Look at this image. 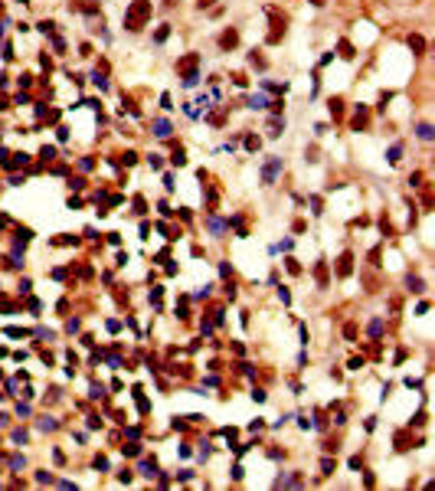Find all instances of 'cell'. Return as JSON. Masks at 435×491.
Segmentation results:
<instances>
[{
  "instance_id": "30",
  "label": "cell",
  "mask_w": 435,
  "mask_h": 491,
  "mask_svg": "<svg viewBox=\"0 0 435 491\" xmlns=\"http://www.w3.org/2000/svg\"><path fill=\"white\" fill-rule=\"evenodd\" d=\"M344 334H347V338L353 341V338H357V324H347V327H344Z\"/></svg>"
},
{
  "instance_id": "27",
  "label": "cell",
  "mask_w": 435,
  "mask_h": 491,
  "mask_svg": "<svg viewBox=\"0 0 435 491\" xmlns=\"http://www.w3.org/2000/svg\"><path fill=\"white\" fill-rule=\"evenodd\" d=\"M209 121H213V125H223V121H226V111H216V115H209Z\"/></svg>"
},
{
  "instance_id": "35",
  "label": "cell",
  "mask_w": 435,
  "mask_h": 491,
  "mask_svg": "<svg viewBox=\"0 0 435 491\" xmlns=\"http://www.w3.org/2000/svg\"><path fill=\"white\" fill-rule=\"evenodd\" d=\"M23 3H30V0H23Z\"/></svg>"
},
{
  "instance_id": "12",
  "label": "cell",
  "mask_w": 435,
  "mask_h": 491,
  "mask_svg": "<svg viewBox=\"0 0 435 491\" xmlns=\"http://www.w3.org/2000/svg\"><path fill=\"white\" fill-rule=\"evenodd\" d=\"M170 161H174L177 167H184V164H186V154H184V148H174V157H170Z\"/></svg>"
},
{
  "instance_id": "19",
  "label": "cell",
  "mask_w": 435,
  "mask_h": 491,
  "mask_svg": "<svg viewBox=\"0 0 435 491\" xmlns=\"http://www.w3.org/2000/svg\"><path fill=\"white\" fill-rule=\"evenodd\" d=\"M167 33H170V26H161V30L154 33V40H157V43H164V40H167Z\"/></svg>"
},
{
  "instance_id": "21",
  "label": "cell",
  "mask_w": 435,
  "mask_h": 491,
  "mask_svg": "<svg viewBox=\"0 0 435 491\" xmlns=\"http://www.w3.org/2000/svg\"><path fill=\"white\" fill-rule=\"evenodd\" d=\"M370 334H373V338H380V334H383V321H373V324H370Z\"/></svg>"
},
{
  "instance_id": "34",
  "label": "cell",
  "mask_w": 435,
  "mask_h": 491,
  "mask_svg": "<svg viewBox=\"0 0 435 491\" xmlns=\"http://www.w3.org/2000/svg\"><path fill=\"white\" fill-rule=\"evenodd\" d=\"M311 3H314V7H321V3H324V0H311Z\"/></svg>"
},
{
  "instance_id": "8",
  "label": "cell",
  "mask_w": 435,
  "mask_h": 491,
  "mask_svg": "<svg viewBox=\"0 0 435 491\" xmlns=\"http://www.w3.org/2000/svg\"><path fill=\"white\" fill-rule=\"evenodd\" d=\"M282 131H285V121H282V118H272V121H269V134H272V138H278Z\"/></svg>"
},
{
  "instance_id": "23",
  "label": "cell",
  "mask_w": 435,
  "mask_h": 491,
  "mask_svg": "<svg viewBox=\"0 0 435 491\" xmlns=\"http://www.w3.org/2000/svg\"><path fill=\"white\" fill-rule=\"evenodd\" d=\"M406 442H409V436H406V432H399V436H396V448H409Z\"/></svg>"
},
{
  "instance_id": "6",
  "label": "cell",
  "mask_w": 435,
  "mask_h": 491,
  "mask_svg": "<svg viewBox=\"0 0 435 491\" xmlns=\"http://www.w3.org/2000/svg\"><path fill=\"white\" fill-rule=\"evenodd\" d=\"M314 275H317V285H321V288H327V282H331V272H327V262H324V259L314 265Z\"/></svg>"
},
{
  "instance_id": "29",
  "label": "cell",
  "mask_w": 435,
  "mask_h": 491,
  "mask_svg": "<svg viewBox=\"0 0 435 491\" xmlns=\"http://www.w3.org/2000/svg\"><path fill=\"white\" fill-rule=\"evenodd\" d=\"M246 148H249V151H259V138H246Z\"/></svg>"
},
{
  "instance_id": "31",
  "label": "cell",
  "mask_w": 435,
  "mask_h": 491,
  "mask_svg": "<svg viewBox=\"0 0 435 491\" xmlns=\"http://www.w3.org/2000/svg\"><path fill=\"white\" fill-rule=\"evenodd\" d=\"M321 469H324V475H331V471H334V462H331V458H324V462H321Z\"/></svg>"
},
{
  "instance_id": "5",
  "label": "cell",
  "mask_w": 435,
  "mask_h": 491,
  "mask_svg": "<svg viewBox=\"0 0 435 491\" xmlns=\"http://www.w3.org/2000/svg\"><path fill=\"white\" fill-rule=\"evenodd\" d=\"M350 272H353V256H350V252H344V256L337 259V275H340V278H347Z\"/></svg>"
},
{
  "instance_id": "4",
  "label": "cell",
  "mask_w": 435,
  "mask_h": 491,
  "mask_svg": "<svg viewBox=\"0 0 435 491\" xmlns=\"http://www.w3.org/2000/svg\"><path fill=\"white\" fill-rule=\"evenodd\" d=\"M278 171H282V157H272V161L265 164V171H262V180H265V184H272L275 177H278Z\"/></svg>"
},
{
  "instance_id": "16",
  "label": "cell",
  "mask_w": 435,
  "mask_h": 491,
  "mask_svg": "<svg viewBox=\"0 0 435 491\" xmlns=\"http://www.w3.org/2000/svg\"><path fill=\"white\" fill-rule=\"evenodd\" d=\"M10 465L20 471V469H26V458H23V455H13V458H10Z\"/></svg>"
},
{
  "instance_id": "11",
  "label": "cell",
  "mask_w": 435,
  "mask_h": 491,
  "mask_svg": "<svg viewBox=\"0 0 435 491\" xmlns=\"http://www.w3.org/2000/svg\"><path fill=\"white\" fill-rule=\"evenodd\" d=\"M331 115H334V118L344 115V102H340V98H331Z\"/></svg>"
},
{
  "instance_id": "15",
  "label": "cell",
  "mask_w": 435,
  "mask_h": 491,
  "mask_svg": "<svg viewBox=\"0 0 435 491\" xmlns=\"http://www.w3.org/2000/svg\"><path fill=\"white\" fill-rule=\"evenodd\" d=\"M36 426H40L43 432H53V429H56V419H40V423H36Z\"/></svg>"
},
{
  "instance_id": "24",
  "label": "cell",
  "mask_w": 435,
  "mask_h": 491,
  "mask_svg": "<svg viewBox=\"0 0 435 491\" xmlns=\"http://www.w3.org/2000/svg\"><path fill=\"white\" fill-rule=\"evenodd\" d=\"M249 105H252V108H262V105H269V102H265L262 95H255V98H249Z\"/></svg>"
},
{
  "instance_id": "22",
  "label": "cell",
  "mask_w": 435,
  "mask_h": 491,
  "mask_svg": "<svg viewBox=\"0 0 435 491\" xmlns=\"http://www.w3.org/2000/svg\"><path fill=\"white\" fill-rule=\"evenodd\" d=\"M40 157H43V161H53V157H56V148H43V151H40Z\"/></svg>"
},
{
  "instance_id": "10",
  "label": "cell",
  "mask_w": 435,
  "mask_h": 491,
  "mask_svg": "<svg viewBox=\"0 0 435 491\" xmlns=\"http://www.w3.org/2000/svg\"><path fill=\"white\" fill-rule=\"evenodd\" d=\"M154 134H157V138H167V134H170V125H167V121H154Z\"/></svg>"
},
{
  "instance_id": "7",
  "label": "cell",
  "mask_w": 435,
  "mask_h": 491,
  "mask_svg": "<svg viewBox=\"0 0 435 491\" xmlns=\"http://www.w3.org/2000/svg\"><path fill=\"white\" fill-rule=\"evenodd\" d=\"M236 43H239V33L236 30H226L223 36H219V46H223V49H232Z\"/></svg>"
},
{
  "instance_id": "1",
  "label": "cell",
  "mask_w": 435,
  "mask_h": 491,
  "mask_svg": "<svg viewBox=\"0 0 435 491\" xmlns=\"http://www.w3.org/2000/svg\"><path fill=\"white\" fill-rule=\"evenodd\" d=\"M151 0H131V7L124 10V26H128L131 33H138L144 26V23L151 20Z\"/></svg>"
},
{
  "instance_id": "14",
  "label": "cell",
  "mask_w": 435,
  "mask_h": 491,
  "mask_svg": "<svg viewBox=\"0 0 435 491\" xmlns=\"http://www.w3.org/2000/svg\"><path fill=\"white\" fill-rule=\"evenodd\" d=\"M409 46H413L415 53H422V49H425V43H422V36H409Z\"/></svg>"
},
{
  "instance_id": "17",
  "label": "cell",
  "mask_w": 435,
  "mask_h": 491,
  "mask_svg": "<svg viewBox=\"0 0 435 491\" xmlns=\"http://www.w3.org/2000/svg\"><path fill=\"white\" fill-rule=\"evenodd\" d=\"M340 56H344V59H353V46H350V43H340Z\"/></svg>"
},
{
  "instance_id": "28",
  "label": "cell",
  "mask_w": 435,
  "mask_h": 491,
  "mask_svg": "<svg viewBox=\"0 0 435 491\" xmlns=\"http://www.w3.org/2000/svg\"><path fill=\"white\" fill-rule=\"evenodd\" d=\"M399 154H403V148L396 144V148H393V151H390V164H396V161H399Z\"/></svg>"
},
{
  "instance_id": "13",
  "label": "cell",
  "mask_w": 435,
  "mask_h": 491,
  "mask_svg": "<svg viewBox=\"0 0 435 491\" xmlns=\"http://www.w3.org/2000/svg\"><path fill=\"white\" fill-rule=\"evenodd\" d=\"M141 475H147V478H154V475H157V471H154V462H147V458H144V462H141Z\"/></svg>"
},
{
  "instance_id": "18",
  "label": "cell",
  "mask_w": 435,
  "mask_h": 491,
  "mask_svg": "<svg viewBox=\"0 0 435 491\" xmlns=\"http://www.w3.org/2000/svg\"><path fill=\"white\" fill-rule=\"evenodd\" d=\"M7 164H10V167H23V164H26V154H13V161H7Z\"/></svg>"
},
{
  "instance_id": "2",
  "label": "cell",
  "mask_w": 435,
  "mask_h": 491,
  "mask_svg": "<svg viewBox=\"0 0 435 491\" xmlns=\"http://www.w3.org/2000/svg\"><path fill=\"white\" fill-rule=\"evenodd\" d=\"M196 65H200V53H186L177 63V72L184 76V85H196Z\"/></svg>"
},
{
  "instance_id": "33",
  "label": "cell",
  "mask_w": 435,
  "mask_h": 491,
  "mask_svg": "<svg viewBox=\"0 0 435 491\" xmlns=\"http://www.w3.org/2000/svg\"><path fill=\"white\" fill-rule=\"evenodd\" d=\"M196 3H200V7H209V3H216V0H196Z\"/></svg>"
},
{
  "instance_id": "25",
  "label": "cell",
  "mask_w": 435,
  "mask_h": 491,
  "mask_svg": "<svg viewBox=\"0 0 435 491\" xmlns=\"http://www.w3.org/2000/svg\"><path fill=\"white\" fill-rule=\"evenodd\" d=\"M419 138H425V141H429V138H432V128H429V125H419Z\"/></svg>"
},
{
  "instance_id": "32",
  "label": "cell",
  "mask_w": 435,
  "mask_h": 491,
  "mask_svg": "<svg viewBox=\"0 0 435 491\" xmlns=\"http://www.w3.org/2000/svg\"><path fill=\"white\" fill-rule=\"evenodd\" d=\"M26 439H30V436H26L23 429H17V432H13V442H26Z\"/></svg>"
},
{
  "instance_id": "20",
  "label": "cell",
  "mask_w": 435,
  "mask_h": 491,
  "mask_svg": "<svg viewBox=\"0 0 435 491\" xmlns=\"http://www.w3.org/2000/svg\"><path fill=\"white\" fill-rule=\"evenodd\" d=\"M406 285H409V288H413V292H422V282H419V278H413V275H409V278H406Z\"/></svg>"
},
{
  "instance_id": "9",
  "label": "cell",
  "mask_w": 435,
  "mask_h": 491,
  "mask_svg": "<svg viewBox=\"0 0 435 491\" xmlns=\"http://www.w3.org/2000/svg\"><path fill=\"white\" fill-rule=\"evenodd\" d=\"M367 125V108H357V115H353V131H360Z\"/></svg>"
},
{
  "instance_id": "26",
  "label": "cell",
  "mask_w": 435,
  "mask_h": 491,
  "mask_svg": "<svg viewBox=\"0 0 435 491\" xmlns=\"http://www.w3.org/2000/svg\"><path fill=\"white\" fill-rule=\"evenodd\" d=\"M121 448H124V455H141V448L134 446V442H131V446H121Z\"/></svg>"
},
{
  "instance_id": "3",
  "label": "cell",
  "mask_w": 435,
  "mask_h": 491,
  "mask_svg": "<svg viewBox=\"0 0 435 491\" xmlns=\"http://www.w3.org/2000/svg\"><path fill=\"white\" fill-rule=\"evenodd\" d=\"M285 36V17H278V13L272 10V30H269V43H278Z\"/></svg>"
}]
</instances>
